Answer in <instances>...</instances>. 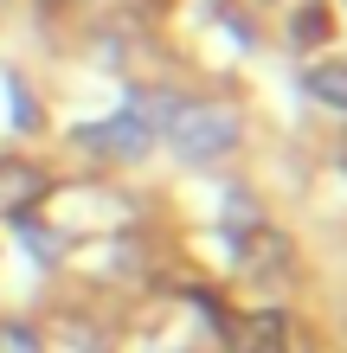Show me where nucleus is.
Instances as JSON below:
<instances>
[{
	"label": "nucleus",
	"instance_id": "f257e3e1",
	"mask_svg": "<svg viewBox=\"0 0 347 353\" xmlns=\"http://www.w3.org/2000/svg\"><path fill=\"white\" fill-rule=\"evenodd\" d=\"M174 148L187 161H226L238 148V116L206 103V110H180L174 116Z\"/></svg>",
	"mask_w": 347,
	"mask_h": 353
},
{
	"label": "nucleus",
	"instance_id": "f03ea898",
	"mask_svg": "<svg viewBox=\"0 0 347 353\" xmlns=\"http://www.w3.org/2000/svg\"><path fill=\"white\" fill-rule=\"evenodd\" d=\"M77 148H97V154H110V161H135V154L155 148V122L129 103V110H116L103 122H84V129H77Z\"/></svg>",
	"mask_w": 347,
	"mask_h": 353
},
{
	"label": "nucleus",
	"instance_id": "7ed1b4c3",
	"mask_svg": "<svg viewBox=\"0 0 347 353\" xmlns=\"http://www.w3.org/2000/svg\"><path fill=\"white\" fill-rule=\"evenodd\" d=\"M309 97L328 103V110H347V65H315L309 71Z\"/></svg>",
	"mask_w": 347,
	"mask_h": 353
},
{
	"label": "nucleus",
	"instance_id": "20e7f679",
	"mask_svg": "<svg viewBox=\"0 0 347 353\" xmlns=\"http://www.w3.org/2000/svg\"><path fill=\"white\" fill-rule=\"evenodd\" d=\"M277 341H283V321H277V315H257V327H251V353H283Z\"/></svg>",
	"mask_w": 347,
	"mask_h": 353
},
{
	"label": "nucleus",
	"instance_id": "39448f33",
	"mask_svg": "<svg viewBox=\"0 0 347 353\" xmlns=\"http://www.w3.org/2000/svg\"><path fill=\"white\" fill-rule=\"evenodd\" d=\"M19 193H39V180L26 168H0V199H19Z\"/></svg>",
	"mask_w": 347,
	"mask_h": 353
},
{
	"label": "nucleus",
	"instance_id": "423d86ee",
	"mask_svg": "<svg viewBox=\"0 0 347 353\" xmlns=\"http://www.w3.org/2000/svg\"><path fill=\"white\" fill-rule=\"evenodd\" d=\"M0 353H39L32 327H0Z\"/></svg>",
	"mask_w": 347,
	"mask_h": 353
},
{
	"label": "nucleus",
	"instance_id": "0eeeda50",
	"mask_svg": "<svg viewBox=\"0 0 347 353\" xmlns=\"http://www.w3.org/2000/svg\"><path fill=\"white\" fill-rule=\"evenodd\" d=\"M321 32H328V13H321V7H309V13H302V26H296V39H302V46H315Z\"/></svg>",
	"mask_w": 347,
	"mask_h": 353
}]
</instances>
